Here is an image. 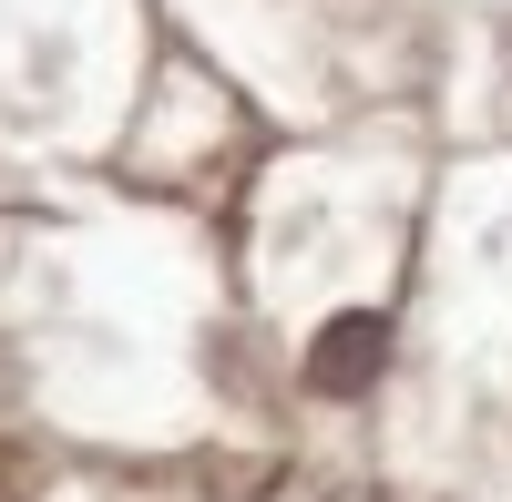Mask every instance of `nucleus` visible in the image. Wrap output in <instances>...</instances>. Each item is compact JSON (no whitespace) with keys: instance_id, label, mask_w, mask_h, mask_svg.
<instances>
[{"instance_id":"nucleus-1","label":"nucleus","mask_w":512,"mask_h":502,"mask_svg":"<svg viewBox=\"0 0 512 502\" xmlns=\"http://www.w3.org/2000/svg\"><path fill=\"white\" fill-rule=\"evenodd\" d=\"M379 359H390V318L349 308V318H328L318 339H308V380L349 400V390H369V380H379Z\"/></svg>"}]
</instances>
